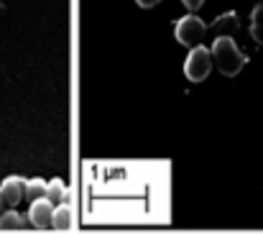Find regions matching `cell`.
<instances>
[{
	"instance_id": "1",
	"label": "cell",
	"mask_w": 263,
	"mask_h": 235,
	"mask_svg": "<svg viewBox=\"0 0 263 235\" xmlns=\"http://www.w3.org/2000/svg\"><path fill=\"white\" fill-rule=\"evenodd\" d=\"M212 62L215 67L225 75V77H235L240 75V69L248 64V57L240 51V46L235 44V36H217L212 39Z\"/></svg>"
},
{
	"instance_id": "2",
	"label": "cell",
	"mask_w": 263,
	"mask_h": 235,
	"mask_svg": "<svg viewBox=\"0 0 263 235\" xmlns=\"http://www.w3.org/2000/svg\"><path fill=\"white\" fill-rule=\"evenodd\" d=\"M212 51L204 46V44H197L192 46V51L186 54V62H184V75L189 82H202V79L210 77L212 72Z\"/></svg>"
},
{
	"instance_id": "3",
	"label": "cell",
	"mask_w": 263,
	"mask_h": 235,
	"mask_svg": "<svg viewBox=\"0 0 263 235\" xmlns=\"http://www.w3.org/2000/svg\"><path fill=\"white\" fill-rule=\"evenodd\" d=\"M174 36H176V41L184 44V46H197V44H202V39L207 36V23H204L199 15L186 13V15H181V18L176 21Z\"/></svg>"
},
{
	"instance_id": "4",
	"label": "cell",
	"mask_w": 263,
	"mask_h": 235,
	"mask_svg": "<svg viewBox=\"0 0 263 235\" xmlns=\"http://www.w3.org/2000/svg\"><path fill=\"white\" fill-rule=\"evenodd\" d=\"M54 202L46 200V197H39V200H31V207H28V223L39 230H49L54 228Z\"/></svg>"
},
{
	"instance_id": "5",
	"label": "cell",
	"mask_w": 263,
	"mask_h": 235,
	"mask_svg": "<svg viewBox=\"0 0 263 235\" xmlns=\"http://www.w3.org/2000/svg\"><path fill=\"white\" fill-rule=\"evenodd\" d=\"M238 28H240L238 13L228 10V13L217 15V18L207 26V36H212V39H217V36H235V33H238Z\"/></svg>"
},
{
	"instance_id": "6",
	"label": "cell",
	"mask_w": 263,
	"mask_h": 235,
	"mask_svg": "<svg viewBox=\"0 0 263 235\" xmlns=\"http://www.w3.org/2000/svg\"><path fill=\"white\" fill-rule=\"evenodd\" d=\"M0 194H3V200H5L8 207H15L26 197V179H21V176H5L0 182Z\"/></svg>"
},
{
	"instance_id": "7",
	"label": "cell",
	"mask_w": 263,
	"mask_h": 235,
	"mask_svg": "<svg viewBox=\"0 0 263 235\" xmlns=\"http://www.w3.org/2000/svg\"><path fill=\"white\" fill-rule=\"evenodd\" d=\"M77 225V218H74V207L69 202H62L54 207V228L57 230H72Z\"/></svg>"
},
{
	"instance_id": "8",
	"label": "cell",
	"mask_w": 263,
	"mask_h": 235,
	"mask_svg": "<svg viewBox=\"0 0 263 235\" xmlns=\"http://www.w3.org/2000/svg\"><path fill=\"white\" fill-rule=\"evenodd\" d=\"M67 197H69V187L62 179H51L46 187V200H51L54 205H62V202H67Z\"/></svg>"
},
{
	"instance_id": "9",
	"label": "cell",
	"mask_w": 263,
	"mask_h": 235,
	"mask_svg": "<svg viewBox=\"0 0 263 235\" xmlns=\"http://www.w3.org/2000/svg\"><path fill=\"white\" fill-rule=\"evenodd\" d=\"M21 228H23V218L13 207L0 215V230H21Z\"/></svg>"
},
{
	"instance_id": "10",
	"label": "cell",
	"mask_w": 263,
	"mask_h": 235,
	"mask_svg": "<svg viewBox=\"0 0 263 235\" xmlns=\"http://www.w3.org/2000/svg\"><path fill=\"white\" fill-rule=\"evenodd\" d=\"M251 36L263 44V3H258L253 8V15H251Z\"/></svg>"
},
{
	"instance_id": "11",
	"label": "cell",
	"mask_w": 263,
	"mask_h": 235,
	"mask_svg": "<svg viewBox=\"0 0 263 235\" xmlns=\"http://www.w3.org/2000/svg\"><path fill=\"white\" fill-rule=\"evenodd\" d=\"M46 187H49V182H44V179H28L26 182V200H39V197H46Z\"/></svg>"
},
{
	"instance_id": "12",
	"label": "cell",
	"mask_w": 263,
	"mask_h": 235,
	"mask_svg": "<svg viewBox=\"0 0 263 235\" xmlns=\"http://www.w3.org/2000/svg\"><path fill=\"white\" fill-rule=\"evenodd\" d=\"M184 3V8L186 10H197V8H202L204 5V0H181Z\"/></svg>"
},
{
	"instance_id": "13",
	"label": "cell",
	"mask_w": 263,
	"mask_h": 235,
	"mask_svg": "<svg viewBox=\"0 0 263 235\" xmlns=\"http://www.w3.org/2000/svg\"><path fill=\"white\" fill-rule=\"evenodd\" d=\"M136 3H138L141 8H146V10H148V8H156L161 0H136Z\"/></svg>"
},
{
	"instance_id": "14",
	"label": "cell",
	"mask_w": 263,
	"mask_h": 235,
	"mask_svg": "<svg viewBox=\"0 0 263 235\" xmlns=\"http://www.w3.org/2000/svg\"><path fill=\"white\" fill-rule=\"evenodd\" d=\"M3 207H5V200H3V194H0V215H3V212H5V210H3Z\"/></svg>"
}]
</instances>
